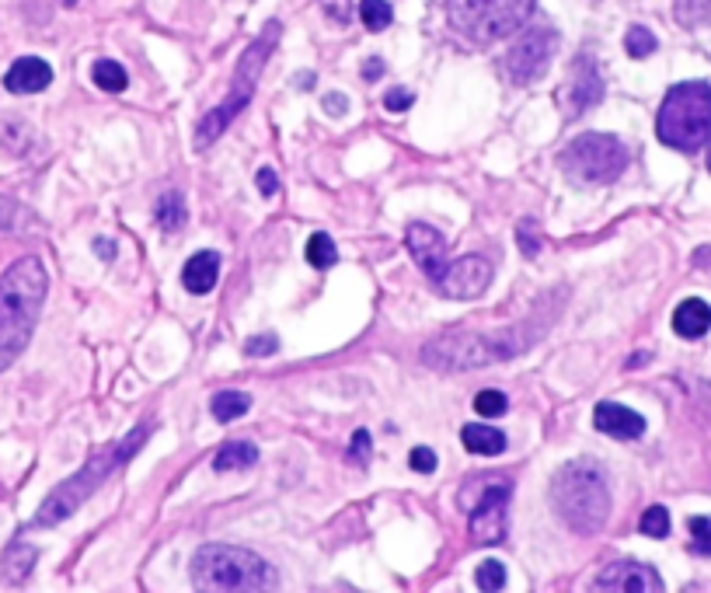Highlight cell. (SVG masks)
<instances>
[{
    "instance_id": "cell-1",
    "label": "cell",
    "mask_w": 711,
    "mask_h": 593,
    "mask_svg": "<svg viewBox=\"0 0 711 593\" xmlns=\"http://www.w3.org/2000/svg\"><path fill=\"white\" fill-rule=\"evenodd\" d=\"M46 294L50 276L35 255L11 262V269L0 276V370H8L29 349Z\"/></svg>"
},
{
    "instance_id": "cell-2",
    "label": "cell",
    "mask_w": 711,
    "mask_h": 593,
    "mask_svg": "<svg viewBox=\"0 0 711 593\" xmlns=\"http://www.w3.org/2000/svg\"><path fill=\"white\" fill-rule=\"evenodd\" d=\"M551 507L562 517V523L575 534H596L604 531L611 517V486L607 475L596 460H569L551 478Z\"/></svg>"
},
{
    "instance_id": "cell-3",
    "label": "cell",
    "mask_w": 711,
    "mask_h": 593,
    "mask_svg": "<svg viewBox=\"0 0 711 593\" xmlns=\"http://www.w3.org/2000/svg\"><path fill=\"white\" fill-rule=\"evenodd\" d=\"M144 444H147V426H137L132 433H126L119 444L92 454V460H87L77 475L60 481V486L46 496V502H42V507L35 510V517H32V527H56L66 517H74L84 502L92 499V493H98L102 481L113 478Z\"/></svg>"
},
{
    "instance_id": "cell-4",
    "label": "cell",
    "mask_w": 711,
    "mask_h": 593,
    "mask_svg": "<svg viewBox=\"0 0 711 593\" xmlns=\"http://www.w3.org/2000/svg\"><path fill=\"white\" fill-rule=\"evenodd\" d=\"M527 349V339L520 328H499V332H464V328H450V332L436 336L422 349V363L433 370H478L488 363H506L520 357Z\"/></svg>"
},
{
    "instance_id": "cell-5",
    "label": "cell",
    "mask_w": 711,
    "mask_h": 593,
    "mask_svg": "<svg viewBox=\"0 0 711 593\" xmlns=\"http://www.w3.org/2000/svg\"><path fill=\"white\" fill-rule=\"evenodd\" d=\"M192 583L199 590H269L276 586V569L237 544H203L189 562Z\"/></svg>"
},
{
    "instance_id": "cell-6",
    "label": "cell",
    "mask_w": 711,
    "mask_h": 593,
    "mask_svg": "<svg viewBox=\"0 0 711 593\" xmlns=\"http://www.w3.org/2000/svg\"><path fill=\"white\" fill-rule=\"evenodd\" d=\"M656 134L673 150H698L711 137V84L683 81L673 84L656 116Z\"/></svg>"
},
{
    "instance_id": "cell-7",
    "label": "cell",
    "mask_w": 711,
    "mask_h": 593,
    "mask_svg": "<svg viewBox=\"0 0 711 593\" xmlns=\"http://www.w3.org/2000/svg\"><path fill=\"white\" fill-rule=\"evenodd\" d=\"M276 39H279V21H269V25L262 29V35L252 42L248 50H244L241 63H237V74H234V84H231V92L224 95V102H220L213 113L203 116V123L195 126V147L199 150H206L216 137H224V129L248 108L252 95H255V87H258V77H262V67H265V60H269V53L276 50Z\"/></svg>"
},
{
    "instance_id": "cell-8",
    "label": "cell",
    "mask_w": 711,
    "mask_h": 593,
    "mask_svg": "<svg viewBox=\"0 0 711 593\" xmlns=\"http://www.w3.org/2000/svg\"><path fill=\"white\" fill-rule=\"evenodd\" d=\"M443 4H447L454 32L478 42V46H488V42L513 35L538 0H443Z\"/></svg>"
},
{
    "instance_id": "cell-9",
    "label": "cell",
    "mask_w": 711,
    "mask_h": 593,
    "mask_svg": "<svg viewBox=\"0 0 711 593\" xmlns=\"http://www.w3.org/2000/svg\"><path fill=\"white\" fill-rule=\"evenodd\" d=\"M562 168L575 182L607 186L628 168V150L611 134H580L562 150Z\"/></svg>"
},
{
    "instance_id": "cell-10",
    "label": "cell",
    "mask_w": 711,
    "mask_h": 593,
    "mask_svg": "<svg viewBox=\"0 0 711 593\" xmlns=\"http://www.w3.org/2000/svg\"><path fill=\"white\" fill-rule=\"evenodd\" d=\"M559 46V35L551 29H530L513 50L506 53V74L513 84H533L548 74V63Z\"/></svg>"
},
{
    "instance_id": "cell-11",
    "label": "cell",
    "mask_w": 711,
    "mask_h": 593,
    "mask_svg": "<svg viewBox=\"0 0 711 593\" xmlns=\"http://www.w3.org/2000/svg\"><path fill=\"white\" fill-rule=\"evenodd\" d=\"M488 283H492V262L481 255H468L450 262L447 273L439 276V290L450 300H475L488 290Z\"/></svg>"
},
{
    "instance_id": "cell-12",
    "label": "cell",
    "mask_w": 711,
    "mask_h": 593,
    "mask_svg": "<svg viewBox=\"0 0 711 593\" xmlns=\"http://www.w3.org/2000/svg\"><path fill=\"white\" fill-rule=\"evenodd\" d=\"M405 245L415 258V266L426 273L433 283H439V276L447 273L450 258H447V237H443L436 227L429 224H408V234H405Z\"/></svg>"
},
{
    "instance_id": "cell-13",
    "label": "cell",
    "mask_w": 711,
    "mask_h": 593,
    "mask_svg": "<svg viewBox=\"0 0 711 593\" xmlns=\"http://www.w3.org/2000/svg\"><path fill=\"white\" fill-rule=\"evenodd\" d=\"M506 502H509V486L485 489L481 502L471 513V541L475 544H499L506 538Z\"/></svg>"
},
{
    "instance_id": "cell-14",
    "label": "cell",
    "mask_w": 711,
    "mask_h": 593,
    "mask_svg": "<svg viewBox=\"0 0 711 593\" xmlns=\"http://www.w3.org/2000/svg\"><path fill=\"white\" fill-rule=\"evenodd\" d=\"M593 586L611 590V593H659L662 580L646 562H614L593 580Z\"/></svg>"
},
{
    "instance_id": "cell-15",
    "label": "cell",
    "mask_w": 711,
    "mask_h": 593,
    "mask_svg": "<svg viewBox=\"0 0 711 593\" xmlns=\"http://www.w3.org/2000/svg\"><path fill=\"white\" fill-rule=\"evenodd\" d=\"M593 426L599 433L614 436V441H638L646 433V415H638L635 409L620 402H599L593 409Z\"/></svg>"
},
{
    "instance_id": "cell-16",
    "label": "cell",
    "mask_w": 711,
    "mask_h": 593,
    "mask_svg": "<svg viewBox=\"0 0 711 593\" xmlns=\"http://www.w3.org/2000/svg\"><path fill=\"white\" fill-rule=\"evenodd\" d=\"M599 98H604V77H599L596 60L590 53H583L572 63V81H569L572 113H586V108H593Z\"/></svg>"
},
{
    "instance_id": "cell-17",
    "label": "cell",
    "mask_w": 711,
    "mask_h": 593,
    "mask_svg": "<svg viewBox=\"0 0 711 593\" xmlns=\"http://www.w3.org/2000/svg\"><path fill=\"white\" fill-rule=\"evenodd\" d=\"M53 84V67L39 56H21L4 74V87L11 95H39Z\"/></svg>"
},
{
    "instance_id": "cell-18",
    "label": "cell",
    "mask_w": 711,
    "mask_h": 593,
    "mask_svg": "<svg viewBox=\"0 0 711 593\" xmlns=\"http://www.w3.org/2000/svg\"><path fill=\"white\" fill-rule=\"evenodd\" d=\"M220 279V255L216 252H195L182 269V287L195 297H203L216 287Z\"/></svg>"
},
{
    "instance_id": "cell-19",
    "label": "cell",
    "mask_w": 711,
    "mask_h": 593,
    "mask_svg": "<svg viewBox=\"0 0 711 593\" xmlns=\"http://www.w3.org/2000/svg\"><path fill=\"white\" fill-rule=\"evenodd\" d=\"M711 328V304H704L701 297L683 300L673 311V332L680 339H701Z\"/></svg>"
},
{
    "instance_id": "cell-20",
    "label": "cell",
    "mask_w": 711,
    "mask_h": 593,
    "mask_svg": "<svg viewBox=\"0 0 711 593\" xmlns=\"http://www.w3.org/2000/svg\"><path fill=\"white\" fill-rule=\"evenodd\" d=\"M460 444H464V451H471L478 457H496L506 451V433H499L496 426H485V423H468L460 430Z\"/></svg>"
},
{
    "instance_id": "cell-21",
    "label": "cell",
    "mask_w": 711,
    "mask_h": 593,
    "mask_svg": "<svg viewBox=\"0 0 711 593\" xmlns=\"http://www.w3.org/2000/svg\"><path fill=\"white\" fill-rule=\"evenodd\" d=\"M258 465V447L244 444V441H231L213 454V472H234V468H252Z\"/></svg>"
},
{
    "instance_id": "cell-22",
    "label": "cell",
    "mask_w": 711,
    "mask_h": 593,
    "mask_svg": "<svg viewBox=\"0 0 711 593\" xmlns=\"http://www.w3.org/2000/svg\"><path fill=\"white\" fill-rule=\"evenodd\" d=\"M153 221H158L161 231L174 234V231H182L185 221H189V213H185V200H182V192H165L161 200H158V210H153Z\"/></svg>"
},
{
    "instance_id": "cell-23",
    "label": "cell",
    "mask_w": 711,
    "mask_h": 593,
    "mask_svg": "<svg viewBox=\"0 0 711 593\" xmlns=\"http://www.w3.org/2000/svg\"><path fill=\"white\" fill-rule=\"evenodd\" d=\"M210 409H213V415L220 423H237V420H244V415L252 412V399L244 391H216Z\"/></svg>"
},
{
    "instance_id": "cell-24",
    "label": "cell",
    "mask_w": 711,
    "mask_h": 593,
    "mask_svg": "<svg viewBox=\"0 0 711 593\" xmlns=\"http://www.w3.org/2000/svg\"><path fill=\"white\" fill-rule=\"evenodd\" d=\"M35 559H39V552H35L32 544L14 541V544L8 548V552H4V576H8L11 583H21L25 576H32Z\"/></svg>"
},
{
    "instance_id": "cell-25",
    "label": "cell",
    "mask_w": 711,
    "mask_h": 593,
    "mask_svg": "<svg viewBox=\"0 0 711 593\" xmlns=\"http://www.w3.org/2000/svg\"><path fill=\"white\" fill-rule=\"evenodd\" d=\"M95 84L102 87V92H108V95H119V92H126L129 77H126V71H123V63H116V60H98V63H95Z\"/></svg>"
},
{
    "instance_id": "cell-26",
    "label": "cell",
    "mask_w": 711,
    "mask_h": 593,
    "mask_svg": "<svg viewBox=\"0 0 711 593\" xmlns=\"http://www.w3.org/2000/svg\"><path fill=\"white\" fill-rule=\"evenodd\" d=\"M307 262L315 269H331L339 262V248H336V241H331L328 234H315L307 241Z\"/></svg>"
},
{
    "instance_id": "cell-27",
    "label": "cell",
    "mask_w": 711,
    "mask_h": 593,
    "mask_svg": "<svg viewBox=\"0 0 711 593\" xmlns=\"http://www.w3.org/2000/svg\"><path fill=\"white\" fill-rule=\"evenodd\" d=\"M360 18L370 32H384L394 21V11L388 0H360Z\"/></svg>"
},
{
    "instance_id": "cell-28",
    "label": "cell",
    "mask_w": 711,
    "mask_h": 593,
    "mask_svg": "<svg viewBox=\"0 0 711 593\" xmlns=\"http://www.w3.org/2000/svg\"><path fill=\"white\" fill-rule=\"evenodd\" d=\"M475 412L485 415V420H499V415L509 412V399L496 388H485V391L475 394Z\"/></svg>"
},
{
    "instance_id": "cell-29",
    "label": "cell",
    "mask_w": 711,
    "mask_h": 593,
    "mask_svg": "<svg viewBox=\"0 0 711 593\" xmlns=\"http://www.w3.org/2000/svg\"><path fill=\"white\" fill-rule=\"evenodd\" d=\"M625 46H628V56H635V60H646V56H652L656 53V35L646 29V25H632L628 29V35H625Z\"/></svg>"
},
{
    "instance_id": "cell-30",
    "label": "cell",
    "mask_w": 711,
    "mask_h": 593,
    "mask_svg": "<svg viewBox=\"0 0 711 593\" xmlns=\"http://www.w3.org/2000/svg\"><path fill=\"white\" fill-rule=\"evenodd\" d=\"M475 580H478L481 590H502L506 586V565L499 559H485L475 569Z\"/></svg>"
},
{
    "instance_id": "cell-31",
    "label": "cell",
    "mask_w": 711,
    "mask_h": 593,
    "mask_svg": "<svg viewBox=\"0 0 711 593\" xmlns=\"http://www.w3.org/2000/svg\"><path fill=\"white\" fill-rule=\"evenodd\" d=\"M641 534H649V538H666L670 534V513H666L662 507H649L646 513H641Z\"/></svg>"
},
{
    "instance_id": "cell-32",
    "label": "cell",
    "mask_w": 711,
    "mask_h": 593,
    "mask_svg": "<svg viewBox=\"0 0 711 593\" xmlns=\"http://www.w3.org/2000/svg\"><path fill=\"white\" fill-rule=\"evenodd\" d=\"M691 527V552L694 555H711V520L708 517H691L687 520Z\"/></svg>"
},
{
    "instance_id": "cell-33",
    "label": "cell",
    "mask_w": 711,
    "mask_h": 593,
    "mask_svg": "<svg viewBox=\"0 0 711 593\" xmlns=\"http://www.w3.org/2000/svg\"><path fill=\"white\" fill-rule=\"evenodd\" d=\"M21 224H25V210H21L14 200H8V195H0V234L21 231Z\"/></svg>"
},
{
    "instance_id": "cell-34",
    "label": "cell",
    "mask_w": 711,
    "mask_h": 593,
    "mask_svg": "<svg viewBox=\"0 0 711 593\" xmlns=\"http://www.w3.org/2000/svg\"><path fill=\"white\" fill-rule=\"evenodd\" d=\"M370 457H373V441H370V433H367V430H355V433H352V444H349V460H352V465L367 468V465H370Z\"/></svg>"
},
{
    "instance_id": "cell-35",
    "label": "cell",
    "mask_w": 711,
    "mask_h": 593,
    "mask_svg": "<svg viewBox=\"0 0 711 593\" xmlns=\"http://www.w3.org/2000/svg\"><path fill=\"white\" fill-rule=\"evenodd\" d=\"M408 465H412V472H418V475H433V472H436V454H433L429 447H412Z\"/></svg>"
},
{
    "instance_id": "cell-36",
    "label": "cell",
    "mask_w": 711,
    "mask_h": 593,
    "mask_svg": "<svg viewBox=\"0 0 711 593\" xmlns=\"http://www.w3.org/2000/svg\"><path fill=\"white\" fill-rule=\"evenodd\" d=\"M276 349H279L276 336H252L248 342H244V353H248V357H273Z\"/></svg>"
},
{
    "instance_id": "cell-37",
    "label": "cell",
    "mask_w": 711,
    "mask_h": 593,
    "mask_svg": "<svg viewBox=\"0 0 711 593\" xmlns=\"http://www.w3.org/2000/svg\"><path fill=\"white\" fill-rule=\"evenodd\" d=\"M520 248H523V255H538L541 252V237H538V224L533 221H523L520 224Z\"/></svg>"
},
{
    "instance_id": "cell-38",
    "label": "cell",
    "mask_w": 711,
    "mask_h": 593,
    "mask_svg": "<svg viewBox=\"0 0 711 593\" xmlns=\"http://www.w3.org/2000/svg\"><path fill=\"white\" fill-rule=\"evenodd\" d=\"M412 102H415V95L405 92V87H394V92L384 95V108H388V113H405V108H412Z\"/></svg>"
},
{
    "instance_id": "cell-39",
    "label": "cell",
    "mask_w": 711,
    "mask_h": 593,
    "mask_svg": "<svg viewBox=\"0 0 711 593\" xmlns=\"http://www.w3.org/2000/svg\"><path fill=\"white\" fill-rule=\"evenodd\" d=\"M258 192L262 195H276L279 192V174L273 168H262L258 171Z\"/></svg>"
},
{
    "instance_id": "cell-40",
    "label": "cell",
    "mask_w": 711,
    "mask_h": 593,
    "mask_svg": "<svg viewBox=\"0 0 711 593\" xmlns=\"http://www.w3.org/2000/svg\"><path fill=\"white\" fill-rule=\"evenodd\" d=\"M95 255L105 258V262H113L116 258V241L113 237H95Z\"/></svg>"
},
{
    "instance_id": "cell-41",
    "label": "cell",
    "mask_w": 711,
    "mask_h": 593,
    "mask_svg": "<svg viewBox=\"0 0 711 593\" xmlns=\"http://www.w3.org/2000/svg\"><path fill=\"white\" fill-rule=\"evenodd\" d=\"M325 11L336 21H349V0H325Z\"/></svg>"
},
{
    "instance_id": "cell-42",
    "label": "cell",
    "mask_w": 711,
    "mask_h": 593,
    "mask_svg": "<svg viewBox=\"0 0 711 593\" xmlns=\"http://www.w3.org/2000/svg\"><path fill=\"white\" fill-rule=\"evenodd\" d=\"M325 108H328L331 116H346V113H349L346 95H328V98H325Z\"/></svg>"
},
{
    "instance_id": "cell-43",
    "label": "cell",
    "mask_w": 711,
    "mask_h": 593,
    "mask_svg": "<svg viewBox=\"0 0 711 593\" xmlns=\"http://www.w3.org/2000/svg\"><path fill=\"white\" fill-rule=\"evenodd\" d=\"M381 71H384V63H381V60H367L363 77H367V81H376V77H381Z\"/></svg>"
},
{
    "instance_id": "cell-44",
    "label": "cell",
    "mask_w": 711,
    "mask_h": 593,
    "mask_svg": "<svg viewBox=\"0 0 711 593\" xmlns=\"http://www.w3.org/2000/svg\"><path fill=\"white\" fill-rule=\"evenodd\" d=\"M63 4H66V8H74V4H77V0H63Z\"/></svg>"
},
{
    "instance_id": "cell-45",
    "label": "cell",
    "mask_w": 711,
    "mask_h": 593,
    "mask_svg": "<svg viewBox=\"0 0 711 593\" xmlns=\"http://www.w3.org/2000/svg\"><path fill=\"white\" fill-rule=\"evenodd\" d=\"M708 168H711V147H708Z\"/></svg>"
}]
</instances>
